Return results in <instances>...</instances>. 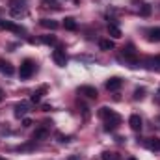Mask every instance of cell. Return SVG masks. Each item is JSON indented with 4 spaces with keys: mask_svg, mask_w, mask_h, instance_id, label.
Instances as JSON below:
<instances>
[{
    "mask_svg": "<svg viewBox=\"0 0 160 160\" xmlns=\"http://www.w3.org/2000/svg\"><path fill=\"white\" fill-rule=\"evenodd\" d=\"M0 73L6 75V77H11V75L15 73V69H13V65H11L9 62H6V60L0 58Z\"/></svg>",
    "mask_w": 160,
    "mask_h": 160,
    "instance_id": "cell-8",
    "label": "cell"
},
{
    "mask_svg": "<svg viewBox=\"0 0 160 160\" xmlns=\"http://www.w3.org/2000/svg\"><path fill=\"white\" fill-rule=\"evenodd\" d=\"M63 26H65V30H71V32H75L78 26H77V21L75 19H71V17H67L65 21H63Z\"/></svg>",
    "mask_w": 160,
    "mask_h": 160,
    "instance_id": "cell-15",
    "label": "cell"
},
{
    "mask_svg": "<svg viewBox=\"0 0 160 160\" xmlns=\"http://www.w3.org/2000/svg\"><path fill=\"white\" fill-rule=\"evenodd\" d=\"M43 6L45 8H52V9H60V6H58L56 0H43Z\"/></svg>",
    "mask_w": 160,
    "mask_h": 160,
    "instance_id": "cell-21",
    "label": "cell"
},
{
    "mask_svg": "<svg viewBox=\"0 0 160 160\" xmlns=\"http://www.w3.org/2000/svg\"><path fill=\"white\" fill-rule=\"evenodd\" d=\"M121 78H118V77H112V78H108V82H106V89L108 91H118L121 88Z\"/></svg>",
    "mask_w": 160,
    "mask_h": 160,
    "instance_id": "cell-10",
    "label": "cell"
},
{
    "mask_svg": "<svg viewBox=\"0 0 160 160\" xmlns=\"http://www.w3.org/2000/svg\"><path fill=\"white\" fill-rule=\"evenodd\" d=\"M102 160H121V157L114 151H104L102 153Z\"/></svg>",
    "mask_w": 160,
    "mask_h": 160,
    "instance_id": "cell-18",
    "label": "cell"
},
{
    "mask_svg": "<svg viewBox=\"0 0 160 160\" xmlns=\"http://www.w3.org/2000/svg\"><path fill=\"white\" fill-rule=\"evenodd\" d=\"M143 93H145V89L143 88H138L136 91H134V99L138 101V99H143Z\"/></svg>",
    "mask_w": 160,
    "mask_h": 160,
    "instance_id": "cell-23",
    "label": "cell"
},
{
    "mask_svg": "<svg viewBox=\"0 0 160 160\" xmlns=\"http://www.w3.org/2000/svg\"><path fill=\"white\" fill-rule=\"evenodd\" d=\"M45 91H47V88L43 86V88H41L39 91H34V93H32L30 101H32V102H36V104H38V102H41V97H43V93H45Z\"/></svg>",
    "mask_w": 160,
    "mask_h": 160,
    "instance_id": "cell-16",
    "label": "cell"
},
{
    "mask_svg": "<svg viewBox=\"0 0 160 160\" xmlns=\"http://www.w3.org/2000/svg\"><path fill=\"white\" fill-rule=\"evenodd\" d=\"M67 160H80V158H78V157H69Z\"/></svg>",
    "mask_w": 160,
    "mask_h": 160,
    "instance_id": "cell-27",
    "label": "cell"
},
{
    "mask_svg": "<svg viewBox=\"0 0 160 160\" xmlns=\"http://www.w3.org/2000/svg\"><path fill=\"white\" fill-rule=\"evenodd\" d=\"M147 147H149L151 151H160V140H158V138H149Z\"/></svg>",
    "mask_w": 160,
    "mask_h": 160,
    "instance_id": "cell-17",
    "label": "cell"
},
{
    "mask_svg": "<svg viewBox=\"0 0 160 160\" xmlns=\"http://www.w3.org/2000/svg\"><path fill=\"white\" fill-rule=\"evenodd\" d=\"M52 60H54V63H56V65L65 67V63H67V54H65L63 47H56V50L52 52Z\"/></svg>",
    "mask_w": 160,
    "mask_h": 160,
    "instance_id": "cell-2",
    "label": "cell"
},
{
    "mask_svg": "<svg viewBox=\"0 0 160 160\" xmlns=\"http://www.w3.org/2000/svg\"><path fill=\"white\" fill-rule=\"evenodd\" d=\"M41 41H43L45 45H54V43H56V38H54V36H43Z\"/></svg>",
    "mask_w": 160,
    "mask_h": 160,
    "instance_id": "cell-22",
    "label": "cell"
},
{
    "mask_svg": "<svg viewBox=\"0 0 160 160\" xmlns=\"http://www.w3.org/2000/svg\"><path fill=\"white\" fill-rule=\"evenodd\" d=\"M0 30H11V32H15V34H24V28H22V26H17L15 22H11V21H2V19H0Z\"/></svg>",
    "mask_w": 160,
    "mask_h": 160,
    "instance_id": "cell-5",
    "label": "cell"
},
{
    "mask_svg": "<svg viewBox=\"0 0 160 160\" xmlns=\"http://www.w3.org/2000/svg\"><path fill=\"white\" fill-rule=\"evenodd\" d=\"M149 39L151 41H160V28H153V30H149Z\"/></svg>",
    "mask_w": 160,
    "mask_h": 160,
    "instance_id": "cell-20",
    "label": "cell"
},
{
    "mask_svg": "<svg viewBox=\"0 0 160 160\" xmlns=\"http://www.w3.org/2000/svg\"><path fill=\"white\" fill-rule=\"evenodd\" d=\"M34 71H36L34 62H32V60H24V62H22V65H21V69H19V77L26 80V78H30V77L34 75Z\"/></svg>",
    "mask_w": 160,
    "mask_h": 160,
    "instance_id": "cell-1",
    "label": "cell"
},
{
    "mask_svg": "<svg viewBox=\"0 0 160 160\" xmlns=\"http://www.w3.org/2000/svg\"><path fill=\"white\" fill-rule=\"evenodd\" d=\"M99 47H101L102 50H112V48H114V41H110V39H102L101 43H99Z\"/></svg>",
    "mask_w": 160,
    "mask_h": 160,
    "instance_id": "cell-19",
    "label": "cell"
},
{
    "mask_svg": "<svg viewBox=\"0 0 160 160\" xmlns=\"http://www.w3.org/2000/svg\"><path fill=\"white\" fill-rule=\"evenodd\" d=\"M151 62H153L155 65H158V67H160V56H157V58H155V60H151Z\"/></svg>",
    "mask_w": 160,
    "mask_h": 160,
    "instance_id": "cell-26",
    "label": "cell"
},
{
    "mask_svg": "<svg viewBox=\"0 0 160 160\" xmlns=\"http://www.w3.org/2000/svg\"><path fill=\"white\" fill-rule=\"evenodd\" d=\"M149 13H151V6H149V4H145V6L142 8V15H143V17H147Z\"/></svg>",
    "mask_w": 160,
    "mask_h": 160,
    "instance_id": "cell-24",
    "label": "cell"
},
{
    "mask_svg": "<svg viewBox=\"0 0 160 160\" xmlns=\"http://www.w3.org/2000/svg\"><path fill=\"white\" fill-rule=\"evenodd\" d=\"M47 138H48V130H47L45 127L36 128V132H34V140H47Z\"/></svg>",
    "mask_w": 160,
    "mask_h": 160,
    "instance_id": "cell-12",
    "label": "cell"
},
{
    "mask_svg": "<svg viewBox=\"0 0 160 160\" xmlns=\"http://www.w3.org/2000/svg\"><path fill=\"white\" fill-rule=\"evenodd\" d=\"M128 125H130V128H132L134 132H140L142 127H143V123H142V118H140V116H130Z\"/></svg>",
    "mask_w": 160,
    "mask_h": 160,
    "instance_id": "cell-9",
    "label": "cell"
},
{
    "mask_svg": "<svg viewBox=\"0 0 160 160\" xmlns=\"http://www.w3.org/2000/svg\"><path fill=\"white\" fill-rule=\"evenodd\" d=\"M119 123H121V118L114 112L110 118H106V119H104V130H108V132H110V130H116V128L119 127Z\"/></svg>",
    "mask_w": 160,
    "mask_h": 160,
    "instance_id": "cell-3",
    "label": "cell"
},
{
    "mask_svg": "<svg viewBox=\"0 0 160 160\" xmlns=\"http://www.w3.org/2000/svg\"><path fill=\"white\" fill-rule=\"evenodd\" d=\"M41 26H43V28H48V30H56L60 24H58L56 21H52V19H43V21H41Z\"/></svg>",
    "mask_w": 160,
    "mask_h": 160,
    "instance_id": "cell-13",
    "label": "cell"
},
{
    "mask_svg": "<svg viewBox=\"0 0 160 160\" xmlns=\"http://www.w3.org/2000/svg\"><path fill=\"white\" fill-rule=\"evenodd\" d=\"M158 93H160V91H158Z\"/></svg>",
    "mask_w": 160,
    "mask_h": 160,
    "instance_id": "cell-30",
    "label": "cell"
},
{
    "mask_svg": "<svg viewBox=\"0 0 160 160\" xmlns=\"http://www.w3.org/2000/svg\"><path fill=\"white\" fill-rule=\"evenodd\" d=\"M78 93L80 95H86L88 99H97V89L95 88H91V86H80L78 88Z\"/></svg>",
    "mask_w": 160,
    "mask_h": 160,
    "instance_id": "cell-6",
    "label": "cell"
},
{
    "mask_svg": "<svg viewBox=\"0 0 160 160\" xmlns=\"http://www.w3.org/2000/svg\"><path fill=\"white\" fill-rule=\"evenodd\" d=\"M0 160H4V158H0Z\"/></svg>",
    "mask_w": 160,
    "mask_h": 160,
    "instance_id": "cell-29",
    "label": "cell"
},
{
    "mask_svg": "<svg viewBox=\"0 0 160 160\" xmlns=\"http://www.w3.org/2000/svg\"><path fill=\"white\" fill-rule=\"evenodd\" d=\"M30 125H32V121L28 119V118H24V119H22V127H30Z\"/></svg>",
    "mask_w": 160,
    "mask_h": 160,
    "instance_id": "cell-25",
    "label": "cell"
},
{
    "mask_svg": "<svg viewBox=\"0 0 160 160\" xmlns=\"http://www.w3.org/2000/svg\"><path fill=\"white\" fill-rule=\"evenodd\" d=\"M28 112H30V104H28V102H19V104L15 106V118H19V119L24 118Z\"/></svg>",
    "mask_w": 160,
    "mask_h": 160,
    "instance_id": "cell-7",
    "label": "cell"
},
{
    "mask_svg": "<svg viewBox=\"0 0 160 160\" xmlns=\"http://www.w3.org/2000/svg\"><path fill=\"white\" fill-rule=\"evenodd\" d=\"M9 11H11V15L19 17L21 13H24V2L22 0H9Z\"/></svg>",
    "mask_w": 160,
    "mask_h": 160,
    "instance_id": "cell-4",
    "label": "cell"
},
{
    "mask_svg": "<svg viewBox=\"0 0 160 160\" xmlns=\"http://www.w3.org/2000/svg\"><path fill=\"white\" fill-rule=\"evenodd\" d=\"M0 102H2V91H0Z\"/></svg>",
    "mask_w": 160,
    "mask_h": 160,
    "instance_id": "cell-28",
    "label": "cell"
},
{
    "mask_svg": "<svg viewBox=\"0 0 160 160\" xmlns=\"http://www.w3.org/2000/svg\"><path fill=\"white\" fill-rule=\"evenodd\" d=\"M123 54H125V58H128L130 62H136V52H134V47H132V45H127V47L123 48Z\"/></svg>",
    "mask_w": 160,
    "mask_h": 160,
    "instance_id": "cell-11",
    "label": "cell"
},
{
    "mask_svg": "<svg viewBox=\"0 0 160 160\" xmlns=\"http://www.w3.org/2000/svg\"><path fill=\"white\" fill-rule=\"evenodd\" d=\"M108 34H110L112 38H116V39H119L121 38V30L118 28V24H114V22L108 24Z\"/></svg>",
    "mask_w": 160,
    "mask_h": 160,
    "instance_id": "cell-14",
    "label": "cell"
}]
</instances>
